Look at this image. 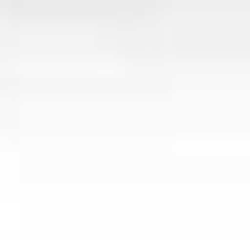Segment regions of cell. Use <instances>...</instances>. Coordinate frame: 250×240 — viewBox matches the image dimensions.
<instances>
[{
  "mask_svg": "<svg viewBox=\"0 0 250 240\" xmlns=\"http://www.w3.org/2000/svg\"><path fill=\"white\" fill-rule=\"evenodd\" d=\"M212 10H250V0H212Z\"/></svg>",
  "mask_w": 250,
  "mask_h": 240,
  "instance_id": "cell-1",
  "label": "cell"
}]
</instances>
